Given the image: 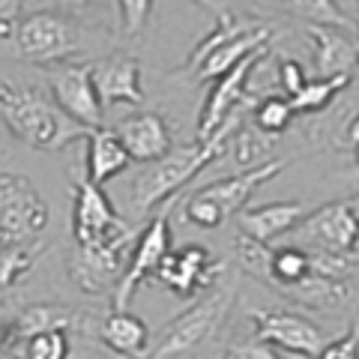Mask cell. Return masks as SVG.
I'll list each match as a JSON object with an SVG mask.
<instances>
[{
    "label": "cell",
    "mask_w": 359,
    "mask_h": 359,
    "mask_svg": "<svg viewBox=\"0 0 359 359\" xmlns=\"http://www.w3.org/2000/svg\"><path fill=\"white\" fill-rule=\"evenodd\" d=\"M237 126H240V117L231 114V120L224 123L212 138L189 144V147H180V150H171L165 159L153 162L150 168H144V171L135 177L132 189H129L132 216L135 219L150 216L159 204H165L168 198H174L198 171H204L210 162H216L224 153V147H228V138L237 132Z\"/></svg>",
    "instance_id": "6da1fadb"
},
{
    "label": "cell",
    "mask_w": 359,
    "mask_h": 359,
    "mask_svg": "<svg viewBox=\"0 0 359 359\" xmlns=\"http://www.w3.org/2000/svg\"><path fill=\"white\" fill-rule=\"evenodd\" d=\"M0 120L18 141L42 153H60L72 141L87 138V129L72 123L42 90L13 81H0Z\"/></svg>",
    "instance_id": "7a4b0ae2"
},
{
    "label": "cell",
    "mask_w": 359,
    "mask_h": 359,
    "mask_svg": "<svg viewBox=\"0 0 359 359\" xmlns=\"http://www.w3.org/2000/svg\"><path fill=\"white\" fill-rule=\"evenodd\" d=\"M233 297H237V285H222L212 294L201 297L183 314H177L159 332V339L150 344V359H177L212 339V332L222 327L224 314L231 311Z\"/></svg>",
    "instance_id": "3957f363"
},
{
    "label": "cell",
    "mask_w": 359,
    "mask_h": 359,
    "mask_svg": "<svg viewBox=\"0 0 359 359\" xmlns=\"http://www.w3.org/2000/svg\"><path fill=\"white\" fill-rule=\"evenodd\" d=\"M51 210L25 174H0V249L33 245L48 228Z\"/></svg>",
    "instance_id": "277c9868"
},
{
    "label": "cell",
    "mask_w": 359,
    "mask_h": 359,
    "mask_svg": "<svg viewBox=\"0 0 359 359\" xmlns=\"http://www.w3.org/2000/svg\"><path fill=\"white\" fill-rule=\"evenodd\" d=\"M269 27H245L237 15H222L219 27L198 45L192 54V66H198V78H219L228 75L233 66H240L245 57L264 51L269 42Z\"/></svg>",
    "instance_id": "5b68a950"
},
{
    "label": "cell",
    "mask_w": 359,
    "mask_h": 359,
    "mask_svg": "<svg viewBox=\"0 0 359 359\" xmlns=\"http://www.w3.org/2000/svg\"><path fill=\"white\" fill-rule=\"evenodd\" d=\"M78 48V30L66 15L42 9L15 25V51L27 63H66L75 57Z\"/></svg>",
    "instance_id": "8992f818"
},
{
    "label": "cell",
    "mask_w": 359,
    "mask_h": 359,
    "mask_svg": "<svg viewBox=\"0 0 359 359\" xmlns=\"http://www.w3.org/2000/svg\"><path fill=\"white\" fill-rule=\"evenodd\" d=\"M132 245V231L120 233V237H111L102 243H90V245H75L66 269H69V278L78 290H84L90 297L105 294L108 287L120 285L123 273H126V252Z\"/></svg>",
    "instance_id": "52a82bcc"
},
{
    "label": "cell",
    "mask_w": 359,
    "mask_h": 359,
    "mask_svg": "<svg viewBox=\"0 0 359 359\" xmlns=\"http://www.w3.org/2000/svg\"><path fill=\"white\" fill-rule=\"evenodd\" d=\"M168 252H171V224H168V210H162L159 216H153L147 222V228H144V233L138 237V243H135V249L129 255L126 273H123L120 285L114 290V311L129 309L138 285L147 282V278H156Z\"/></svg>",
    "instance_id": "ba28073f"
},
{
    "label": "cell",
    "mask_w": 359,
    "mask_h": 359,
    "mask_svg": "<svg viewBox=\"0 0 359 359\" xmlns=\"http://www.w3.org/2000/svg\"><path fill=\"white\" fill-rule=\"evenodd\" d=\"M51 96L72 123L93 132L102 129V99L93 84V66L87 63H63L51 78Z\"/></svg>",
    "instance_id": "9c48e42d"
},
{
    "label": "cell",
    "mask_w": 359,
    "mask_h": 359,
    "mask_svg": "<svg viewBox=\"0 0 359 359\" xmlns=\"http://www.w3.org/2000/svg\"><path fill=\"white\" fill-rule=\"evenodd\" d=\"M294 240L318 255H353L359 243V222L347 207V201H339V204L320 207L302 219L294 231Z\"/></svg>",
    "instance_id": "30bf717a"
},
{
    "label": "cell",
    "mask_w": 359,
    "mask_h": 359,
    "mask_svg": "<svg viewBox=\"0 0 359 359\" xmlns=\"http://www.w3.org/2000/svg\"><path fill=\"white\" fill-rule=\"evenodd\" d=\"M129 222L120 216L111 198L90 180L75 183V207H72V233L75 245L102 243L120 233H129Z\"/></svg>",
    "instance_id": "8fae6325"
},
{
    "label": "cell",
    "mask_w": 359,
    "mask_h": 359,
    "mask_svg": "<svg viewBox=\"0 0 359 359\" xmlns=\"http://www.w3.org/2000/svg\"><path fill=\"white\" fill-rule=\"evenodd\" d=\"M255 335L257 341H264L269 347H282L287 353H299L309 359H318V353L327 344V335L318 323H311L309 318L294 311H255L252 314Z\"/></svg>",
    "instance_id": "7c38bea8"
},
{
    "label": "cell",
    "mask_w": 359,
    "mask_h": 359,
    "mask_svg": "<svg viewBox=\"0 0 359 359\" xmlns=\"http://www.w3.org/2000/svg\"><path fill=\"white\" fill-rule=\"evenodd\" d=\"M219 273H222V264L212 261L207 245H183L177 252H168L156 278L165 287H171L177 297L189 299V297H198L204 287H210Z\"/></svg>",
    "instance_id": "4fadbf2b"
},
{
    "label": "cell",
    "mask_w": 359,
    "mask_h": 359,
    "mask_svg": "<svg viewBox=\"0 0 359 359\" xmlns=\"http://www.w3.org/2000/svg\"><path fill=\"white\" fill-rule=\"evenodd\" d=\"M266 57V48L252 54V57H245L240 66H233V69L228 75H222L216 87H212V93L207 99L204 111H201V120H198V141H207L212 138L224 123L231 120L233 108H237V102L243 99L245 93V81L252 78V72L257 69V63H261Z\"/></svg>",
    "instance_id": "5bb4252c"
},
{
    "label": "cell",
    "mask_w": 359,
    "mask_h": 359,
    "mask_svg": "<svg viewBox=\"0 0 359 359\" xmlns=\"http://www.w3.org/2000/svg\"><path fill=\"white\" fill-rule=\"evenodd\" d=\"M114 132L132 162H159L174 150L171 129L153 111H132L117 123Z\"/></svg>",
    "instance_id": "9a60e30c"
},
{
    "label": "cell",
    "mask_w": 359,
    "mask_h": 359,
    "mask_svg": "<svg viewBox=\"0 0 359 359\" xmlns=\"http://www.w3.org/2000/svg\"><path fill=\"white\" fill-rule=\"evenodd\" d=\"M285 168H287L285 159H278V162H264V165L252 168V171H243V174H237V177L216 180V183L204 186V189L198 192V198H204V201H210V204H216L224 219H228V216H237V212L245 210V201H249L264 183L276 180L278 174L285 171Z\"/></svg>",
    "instance_id": "2e32d148"
},
{
    "label": "cell",
    "mask_w": 359,
    "mask_h": 359,
    "mask_svg": "<svg viewBox=\"0 0 359 359\" xmlns=\"http://www.w3.org/2000/svg\"><path fill=\"white\" fill-rule=\"evenodd\" d=\"M93 84L102 105H141V66L129 54H111V57L93 63Z\"/></svg>",
    "instance_id": "e0dca14e"
},
{
    "label": "cell",
    "mask_w": 359,
    "mask_h": 359,
    "mask_svg": "<svg viewBox=\"0 0 359 359\" xmlns=\"http://www.w3.org/2000/svg\"><path fill=\"white\" fill-rule=\"evenodd\" d=\"M75 320H78V311L69 306H54V302L30 306L0 327V351L9 353V351H15V347H25L33 335H39V332L69 330Z\"/></svg>",
    "instance_id": "ac0fdd59"
},
{
    "label": "cell",
    "mask_w": 359,
    "mask_h": 359,
    "mask_svg": "<svg viewBox=\"0 0 359 359\" xmlns=\"http://www.w3.org/2000/svg\"><path fill=\"white\" fill-rule=\"evenodd\" d=\"M302 222V207L297 201H278V204H264L240 212V228L245 240L257 245H269L285 233H294V228Z\"/></svg>",
    "instance_id": "d6986e66"
},
{
    "label": "cell",
    "mask_w": 359,
    "mask_h": 359,
    "mask_svg": "<svg viewBox=\"0 0 359 359\" xmlns=\"http://www.w3.org/2000/svg\"><path fill=\"white\" fill-rule=\"evenodd\" d=\"M99 335L102 341L120 356L129 359H150V327L144 323V318L126 311H111L105 314V320L99 323Z\"/></svg>",
    "instance_id": "ffe728a7"
},
{
    "label": "cell",
    "mask_w": 359,
    "mask_h": 359,
    "mask_svg": "<svg viewBox=\"0 0 359 359\" xmlns=\"http://www.w3.org/2000/svg\"><path fill=\"white\" fill-rule=\"evenodd\" d=\"M129 153L120 144L117 132L108 129H93L87 132V180L93 186L102 189L111 183L117 174H123L129 168Z\"/></svg>",
    "instance_id": "44dd1931"
},
{
    "label": "cell",
    "mask_w": 359,
    "mask_h": 359,
    "mask_svg": "<svg viewBox=\"0 0 359 359\" xmlns=\"http://www.w3.org/2000/svg\"><path fill=\"white\" fill-rule=\"evenodd\" d=\"M287 297H294L302 306L311 309H341L344 299L351 297V287H347L341 278H323V276H311L302 285L285 290Z\"/></svg>",
    "instance_id": "7402d4cb"
},
{
    "label": "cell",
    "mask_w": 359,
    "mask_h": 359,
    "mask_svg": "<svg viewBox=\"0 0 359 359\" xmlns=\"http://www.w3.org/2000/svg\"><path fill=\"white\" fill-rule=\"evenodd\" d=\"M344 87H351V72H335V75L314 78V81H309L306 87H302V93L297 99H290V105H294V111H306V114H311V111H323Z\"/></svg>",
    "instance_id": "603a6c76"
},
{
    "label": "cell",
    "mask_w": 359,
    "mask_h": 359,
    "mask_svg": "<svg viewBox=\"0 0 359 359\" xmlns=\"http://www.w3.org/2000/svg\"><path fill=\"white\" fill-rule=\"evenodd\" d=\"M39 257V245H15V249H0V290L15 287L18 282H25L27 273L33 269Z\"/></svg>",
    "instance_id": "cb8c5ba5"
},
{
    "label": "cell",
    "mask_w": 359,
    "mask_h": 359,
    "mask_svg": "<svg viewBox=\"0 0 359 359\" xmlns=\"http://www.w3.org/2000/svg\"><path fill=\"white\" fill-rule=\"evenodd\" d=\"M294 114L297 111H294V105H290V99L269 96L255 108V129L264 132V135H282L290 126Z\"/></svg>",
    "instance_id": "d4e9b609"
},
{
    "label": "cell",
    "mask_w": 359,
    "mask_h": 359,
    "mask_svg": "<svg viewBox=\"0 0 359 359\" xmlns=\"http://www.w3.org/2000/svg\"><path fill=\"white\" fill-rule=\"evenodd\" d=\"M25 359H69V332H39L25 344Z\"/></svg>",
    "instance_id": "484cf974"
},
{
    "label": "cell",
    "mask_w": 359,
    "mask_h": 359,
    "mask_svg": "<svg viewBox=\"0 0 359 359\" xmlns=\"http://www.w3.org/2000/svg\"><path fill=\"white\" fill-rule=\"evenodd\" d=\"M186 219L192 222L195 228H204V231H216L219 224L224 222V216L219 212V207L210 204V201H204V198H198V195L189 198V204H186Z\"/></svg>",
    "instance_id": "4316f807"
},
{
    "label": "cell",
    "mask_w": 359,
    "mask_h": 359,
    "mask_svg": "<svg viewBox=\"0 0 359 359\" xmlns=\"http://www.w3.org/2000/svg\"><path fill=\"white\" fill-rule=\"evenodd\" d=\"M311 33H314V39L320 42V69H323V75H335L332 72V63L335 60H344L347 54H351V48H347V45L339 36H330V33L320 30V27H314Z\"/></svg>",
    "instance_id": "83f0119b"
},
{
    "label": "cell",
    "mask_w": 359,
    "mask_h": 359,
    "mask_svg": "<svg viewBox=\"0 0 359 359\" xmlns=\"http://www.w3.org/2000/svg\"><path fill=\"white\" fill-rule=\"evenodd\" d=\"M318 359H359V332H344L339 339L323 344Z\"/></svg>",
    "instance_id": "f1b7e54d"
},
{
    "label": "cell",
    "mask_w": 359,
    "mask_h": 359,
    "mask_svg": "<svg viewBox=\"0 0 359 359\" xmlns=\"http://www.w3.org/2000/svg\"><path fill=\"white\" fill-rule=\"evenodd\" d=\"M120 9H123V30H126V36H135V33L141 30V25L147 21V15H150V4L147 0H123L120 4Z\"/></svg>",
    "instance_id": "f546056e"
},
{
    "label": "cell",
    "mask_w": 359,
    "mask_h": 359,
    "mask_svg": "<svg viewBox=\"0 0 359 359\" xmlns=\"http://www.w3.org/2000/svg\"><path fill=\"white\" fill-rule=\"evenodd\" d=\"M278 75H282V84H285V93L290 99H297L302 93V87L309 84L306 72H302V66L294 63V60H282V66H278Z\"/></svg>",
    "instance_id": "4dcf8cb0"
},
{
    "label": "cell",
    "mask_w": 359,
    "mask_h": 359,
    "mask_svg": "<svg viewBox=\"0 0 359 359\" xmlns=\"http://www.w3.org/2000/svg\"><path fill=\"white\" fill-rule=\"evenodd\" d=\"M231 359H282V356L276 353V347H269L264 341H249V344L233 347Z\"/></svg>",
    "instance_id": "1f68e13d"
},
{
    "label": "cell",
    "mask_w": 359,
    "mask_h": 359,
    "mask_svg": "<svg viewBox=\"0 0 359 359\" xmlns=\"http://www.w3.org/2000/svg\"><path fill=\"white\" fill-rule=\"evenodd\" d=\"M18 9L21 4H13V0H0V39H6V36H13V21L18 15Z\"/></svg>",
    "instance_id": "d6a6232c"
},
{
    "label": "cell",
    "mask_w": 359,
    "mask_h": 359,
    "mask_svg": "<svg viewBox=\"0 0 359 359\" xmlns=\"http://www.w3.org/2000/svg\"><path fill=\"white\" fill-rule=\"evenodd\" d=\"M347 144H353V150L359 147V114L351 120V126H347Z\"/></svg>",
    "instance_id": "836d02e7"
},
{
    "label": "cell",
    "mask_w": 359,
    "mask_h": 359,
    "mask_svg": "<svg viewBox=\"0 0 359 359\" xmlns=\"http://www.w3.org/2000/svg\"><path fill=\"white\" fill-rule=\"evenodd\" d=\"M347 207H351V212H353L356 222H359V195H353L351 201H347Z\"/></svg>",
    "instance_id": "e575fe53"
},
{
    "label": "cell",
    "mask_w": 359,
    "mask_h": 359,
    "mask_svg": "<svg viewBox=\"0 0 359 359\" xmlns=\"http://www.w3.org/2000/svg\"><path fill=\"white\" fill-rule=\"evenodd\" d=\"M0 359H15L13 353H4V351H0Z\"/></svg>",
    "instance_id": "d590c367"
},
{
    "label": "cell",
    "mask_w": 359,
    "mask_h": 359,
    "mask_svg": "<svg viewBox=\"0 0 359 359\" xmlns=\"http://www.w3.org/2000/svg\"><path fill=\"white\" fill-rule=\"evenodd\" d=\"M356 332H359V314H356Z\"/></svg>",
    "instance_id": "8d00e7d4"
},
{
    "label": "cell",
    "mask_w": 359,
    "mask_h": 359,
    "mask_svg": "<svg viewBox=\"0 0 359 359\" xmlns=\"http://www.w3.org/2000/svg\"><path fill=\"white\" fill-rule=\"evenodd\" d=\"M356 162H359V147H356Z\"/></svg>",
    "instance_id": "74e56055"
},
{
    "label": "cell",
    "mask_w": 359,
    "mask_h": 359,
    "mask_svg": "<svg viewBox=\"0 0 359 359\" xmlns=\"http://www.w3.org/2000/svg\"><path fill=\"white\" fill-rule=\"evenodd\" d=\"M356 60H359V54H356Z\"/></svg>",
    "instance_id": "f35d334b"
}]
</instances>
